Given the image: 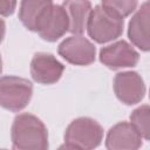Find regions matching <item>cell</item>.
Segmentation results:
<instances>
[{
    "label": "cell",
    "mask_w": 150,
    "mask_h": 150,
    "mask_svg": "<svg viewBox=\"0 0 150 150\" xmlns=\"http://www.w3.org/2000/svg\"><path fill=\"white\" fill-rule=\"evenodd\" d=\"M101 6L111 13L116 14L120 18H124L129 15L131 12L137 6V1H124V0H109V1H103Z\"/></svg>",
    "instance_id": "9a60e30c"
},
{
    "label": "cell",
    "mask_w": 150,
    "mask_h": 150,
    "mask_svg": "<svg viewBox=\"0 0 150 150\" xmlns=\"http://www.w3.org/2000/svg\"><path fill=\"white\" fill-rule=\"evenodd\" d=\"M16 7L15 1H2L0 0V15H11Z\"/></svg>",
    "instance_id": "2e32d148"
},
{
    "label": "cell",
    "mask_w": 150,
    "mask_h": 150,
    "mask_svg": "<svg viewBox=\"0 0 150 150\" xmlns=\"http://www.w3.org/2000/svg\"><path fill=\"white\" fill-rule=\"evenodd\" d=\"M5 28H6L5 22H4V20L0 19V43H1V41L4 40V36H5V30H6Z\"/></svg>",
    "instance_id": "ac0fdd59"
},
{
    "label": "cell",
    "mask_w": 150,
    "mask_h": 150,
    "mask_svg": "<svg viewBox=\"0 0 150 150\" xmlns=\"http://www.w3.org/2000/svg\"><path fill=\"white\" fill-rule=\"evenodd\" d=\"M57 150H82V149H80V148H77V146H75V145H73V144L66 143V144L61 145Z\"/></svg>",
    "instance_id": "e0dca14e"
},
{
    "label": "cell",
    "mask_w": 150,
    "mask_h": 150,
    "mask_svg": "<svg viewBox=\"0 0 150 150\" xmlns=\"http://www.w3.org/2000/svg\"><path fill=\"white\" fill-rule=\"evenodd\" d=\"M95 46L81 35L63 40L59 46V54L69 63L87 66L95 61Z\"/></svg>",
    "instance_id": "5b68a950"
},
{
    "label": "cell",
    "mask_w": 150,
    "mask_h": 150,
    "mask_svg": "<svg viewBox=\"0 0 150 150\" xmlns=\"http://www.w3.org/2000/svg\"><path fill=\"white\" fill-rule=\"evenodd\" d=\"M150 2L145 1L129 22V39L139 49H150Z\"/></svg>",
    "instance_id": "8fae6325"
},
{
    "label": "cell",
    "mask_w": 150,
    "mask_h": 150,
    "mask_svg": "<svg viewBox=\"0 0 150 150\" xmlns=\"http://www.w3.org/2000/svg\"><path fill=\"white\" fill-rule=\"evenodd\" d=\"M64 66L52 54L38 53L30 62L32 77L42 84H52L60 80Z\"/></svg>",
    "instance_id": "9c48e42d"
},
{
    "label": "cell",
    "mask_w": 150,
    "mask_h": 150,
    "mask_svg": "<svg viewBox=\"0 0 150 150\" xmlns=\"http://www.w3.org/2000/svg\"><path fill=\"white\" fill-rule=\"evenodd\" d=\"M13 150H48L47 128L32 114H20L12 125Z\"/></svg>",
    "instance_id": "6da1fadb"
},
{
    "label": "cell",
    "mask_w": 150,
    "mask_h": 150,
    "mask_svg": "<svg viewBox=\"0 0 150 150\" xmlns=\"http://www.w3.org/2000/svg\"><path fill=\"white\" fill-rule=\"evenodd\" d=\"M67 12L69 19V32L80 35L87 28V22L91 12L89 1H64L61 5Z\"/></svg>",
    "instance_id": "7c38bea8"
},
{
    "label": "cell",
    "mask_w": 150,
    "mask_h": 150,
    "mask_svg": "<svg viewBox=\"0 0 150 150\" xmlns=\"http://www.w3.org/2000/svg\"><path fill=\"white\" fill-rule=\"evenodd\" d=\"M0 150H6V149H0Z\"/></svg>",
    "instance_id": "ffe728a7"
},
{
    "label": "cell",
    "mask_w": 150,
    "mask_h": 150,
    "mask_svg": "<svg viewBox=\"0 0 150 150\" xmlns=\"http://www.w3.org/2000/svg\"><path fill=\"white\" fill-rule=\"evenodd\" d=\"M114 90L120 101L130 105L142 101L145 94V86L137 73L123 71L115 76Z\"/></svg>",
    "instance_id": "52a82bcc"
},
{
    "label": "cell",
    "mask_w": 150,
    "mask_h": 150,
    "mask_svg": "<svg viewBox=\"0 0 150 150\" xmlns=\"http://www.w3.org/2000/svg\"><path fill=\"white\" fill-rule=\"evenodd\" d=\"M131 125L138 131L142 138L149 139V128H150V109L148 104H144L132 111L130 115Z\"/></svg>",
    "instance_id": "5bb4252c"
},
{
    "label": "cell",
    "mask_w": 150,
    "mask_h": 150,
    "mask_svg": "<svg viewBox=\"0 0 150 150\" xmlns=\"http://www.w3.org/2000/svg\"><path fill=\"white\" fill-rule=\"evenodd\" d=\"M32 83L18 76L0 77V105L11 111L22 110L30 101Z\"/></svg>",
    "instance_id": "277c9868"
},
{
    "label": "cell",
    "mask_w": 150,
    "mask_h": 150,
    "mask_svg": "<svg viewBox=\"0 0 150 150\" xmlns=\"http://www.w3.org/2000/svg\"><path fill=\"white\" fill-rule=\"evenodd\" d=\"M105 146L108 150H138L142 146V137L130 123L121 122L109 130Z\"/></svg>",
    "instance_id": "30bf717a"
},
{
    "label": "cell",
    "mask_w": 150,
    "mask_h": 150,
    "mask_svg": "<svg viewBox=\"0 0 150 150\" xmlns=\"http://www.w3.org/2000/svg\"><path fill=\"white\" fill-rule=\"evenodd\" d=\"M139 55L127 41H117L103 47L100 50L101 62L111 69L134 67L138 62Z\"/></svg>",
    "instance_id": "ba28073f"
},
{
    "label": "cell",
    "mask_w": 150,
    "mask_h": 150,
    "mask_svg": "<svg viewBox=\"0 0 150 150\" xmlns=\"http://www.w3.org/2000/svg\"><path fill=\"white\" fill-rule=\"evenodd\" d=\"M87 29L93 40L98 43H105L117 39L122 34L123 19L103 8L101 5H97L90 12Z\"/></svg>",
    "instance_id": "7a4b0ae2"
},
{
    "label": "cell",
    "mask_w": 150,
    "mask_h": 150,
    "mask_svg": "<svg viewBox=\"0 0 150 150\" xmlns=\"http://www.w3.org/2000/svg\"><path fill=\"white\" fill-rule=\"evenodd\" d=\"M103 138V129L95 120L80 117L74 120L64 134L66 143L73 144L82 150H94Z\"/></svg>",
    "instance_id": "3957f363"
},
{
    "label": "cell",
    "mask_w": 150,
    "mask_h": 150,
    "mask_svg": "<svg viewBox=\"0 0 150 150\" xmlns=\"http://www.w3.org/2000/svg\"><path fill=\"white\" fill-rule=\"evenodd\" d=\"M50 4L52 1H22L20 5L19 18L25 27L29 30L38 32Z\"/></svg>",
    "instance_id": "4fadbf2b"
},
{
    "label": "cell",
    "mask_w": 150,
    "mask_h": 150,
    "mask_svg": "<svg viewBox=\"0 0 150 150\" xmlns=\"http://www.w3.org/2000/svg\"><path fill=\"white\" fill-rule=\"evenodd\" d=\"M69 29L67 12L61 5L50 4L38 29L39 35L46 41H56Z\"/></svg>",
    "instance_id": "8992f818"
},
{
    "label": "cell",
    "mask_w": 150,
    "mask_h": 150,
    "mask_svg": "<svg viewBox=\"0 0 150 150\" xmlns=\"http://www.w3.org/2000/svg\"><path fill=\"white\" fill-rule=\"evenodd\" d=\"M2 70V61H1V56H0V73Z\"/></svg>",
    "instance_id": "d6986e66"
}]
</instances>
